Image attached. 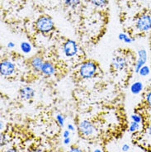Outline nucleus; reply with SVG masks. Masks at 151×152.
<instances>
[{
    "label": "nucleus",
    "mask_w": 151,
    "mask_h": 152,
    "mask_svg": "<svg viewBox=\"0 0 151 152\" xmlns=\"http://www.w3.org/2000/svg\"><path fill=\"white\" fill-rule=\"evenodd\" d=\"M65 5L71 8H75L80 4V0H64Z\"/></svg>",
    "instance_id": "nucleus-13"
},
{
    "label": "nucleus",
    "mask_w": 151,
    "mask_h": 152,
    "mask_svg": "<svg viewBox=\"0 0 151 152\" xmlns=\"http://www.w3.org/2000/svg\"><path fill=\"white\" fill-rule=\"evenodd\" d=\"M137 29L142 31H147L151 28V18L148 15H144L138 18L136 22Z\"/></svg>",
    "instance_id": "nucleus-5"
},
{
    "label": "nucleus",
    "mask_w": 151,
    "mask_h": 152,
    "mask_svg": "<svg viewBox=\"0 0 151 152\" xmlns=\"http://www.w3.org/2000/svg\"><path fill=\"white\" fill-rule=\"evenodd\" d=\"M140 123H137V122H133V121L130 123V127H129L130 132H136L137 131L140 130Z\"/></svg>",
    "instance_id": "nucleus-15"
},
{
    "label": "nucleus",
    "mask_w": 151,
    "mask_h": 152,
    "mask_svg": "<svg viewBox=\"0 0 151 152\" xmlns=\"http://www.w3.org/2000/svg\"><path fill=\"white\" fill-rule=\"evenodd\" d=\"M107 0H90L91 3L96 7H103L107 4Z\"/></svg>",
    "instance_id": "nucleus-17"
},
{
    "label": "nucleus",
    "mask_w": 151,
    "mask_h": 152,
    "mask_svg": "<svg viewBox=\"0 0 151 152\" xmlns=\"http://www.w3.org/2000/svg\"><path fill=\"white\" fill-rule=\"evenodd\" d=\"M93 152H102V151H101V150H100V149H95L94 151Z\"/></svg>",
    "instance_id": "nucleus-30"
},
{
    "label": "nucleus",
    "mask_w": 151,
    "mask_h": 152,
    "mask_svg": "<svg viewBox=\"0 0 151 152\" xmlns=\"http://www.w3.org/2000/svg\"><path fill=\"white\" fill-rule=\"evenodd\" d=\"M79 131L84 136V137H88L91 136L93 132H94V127L93 124L90 122H88L87 120H83L81 121L79 124Z\"/></svg>",
    "instance_id": "nucleus-6"
},
{
    "label": "nucleus",
    "mask_w": 151,
    "mask_h": 152,
    "mask_svg": "<svg viewBox=\"0 0 151 152\" xmlns=\"http://www.w3.org/2000/svg\"><path fill=\"white\" fill-rule=\"evenodd\" d=\"M70 143V138L68 137V138H64V145H69Z\"/></svg>",
    "instance_id": "nucleus-25"
},
{
    "label": "nucleus",
    "mask_w": 151,
    "mask_h": 152,
    "mask_svg": "<svg viewBox=\"0 0 151 152\" xmlns=\"http://www.w3.org/2000/svg\"><path fill=\"white\" fill-rule=\"evenodd\" d=\"M20 95L22 97V99H25V100H30L35 95L34 89L31 87L29 86H25L21 88L20 90Z\"/></svg>",
    "instance_id": "nucleus-9"
},
{
    "label": "nucleus",
    "mask_w": 151,
    "mask_h": 152,
    "mask_svg": "<svg viewBox=\"0 0 151 152\" xmlns=\"http://www.w3.org/2000/svg\"><path fill=\"white\" fill-rule=\"evenodd\" d=\"M45 61H43L42 58L39 56H35L31 60V66L36 72H41V69Z\"/></svg>",
    "instance_id": "nucleus-11"
},
{
    "label": "nucleus",
    "mask_w": 151,
    "mask_h": 152,
    "mask_svg": "<svg viewBox=\"0 0 151 152\" xmlns=\"http://www.w3.org/2000/svg\"><path fill=\"white\" fill-rule=\"evenodd\" d=\"M146 103L151 107V91L149 92L146 95Z\"/></svg>",
    "instance_id": "nucleus-20"
},
{
    "label": "nucleus",
    "mask_w": 151,
    "mask_h": 152,
    "mask_svg": "<svg viewBox=\"0 0 151 152\" xmlns=\"http://www.w3.org/2000/svg\"><path fill=\"white\" fill-rule=\"evenodd\" d=\"M41 72L46 76H51L53 75L55 73V68L51 63L45 61L44 64L42 65V69H41Z\"/></svg>",
    "instance_id": "nucleus-10"
},
{
    "label": "nucleus",
    "mask_w": 151,
    "mask_h": 152,
    "mask_svg": "<svg viewBox=\"0 0 151 152\" xmlns=\"http://www.w3.org/2000/svg\"><path fill=\"white\" fill-rule=\"evenodd\" d=\"M143 90V84L140 81L135 82L131 86V92L133 94H139Z\"/></svg>",
    "instance_id": "nucleus-12"
},
{
    "label": "nucleus",
    "mask_w": 151,
    "mask_h": 152,
    "mask_svg": "<svg viewBox=\"0 0 151 152\" xmlns=\"http://www.w3.org/2000/svg\"><path fill=\"white\" fill-rule=\"evenodd\" d=\"M147 61V53H146V50L144 49H140L138 50V60L136 62V66H135V70L136 73H139L140 69L144 65H145Z\"/></svg>",
    "instance_id": "nucleus-7"
},
{
    "label": "nucleus",
    "mask_w": 151,
    "mask_h": 152,
    "mask_svg": "<svg viewBox=\"0 0 151 152\" xmlns=\"http://www.w3.org/2000/svg\"><path fill=\"white\" fill-rule=\"evenodd\" d=\"M96 71H97V65L92 61H86L80 65V70H79L80 75L84 80L91 79L94 75Z\"/></svg>",
    "instance_id": "nucleus-2"
},
{
    "label": "nucleus",
    "mask_w": 151,
    "mask_h": 152,
    "mask_svg": "<svg viewBox=\"0 0 151 152\" xmlns=\"http://www.w3.org/2000/svg\"><path fill=\"white\" fill-rule=\"evenodd\" d=\"M112 65L117 70H122L126 66V61L124 57L117 56L113 58L112 62Z\"/></svg>",
    "instance_id": "nucleus-8"
},
{
    "label": "nucleus",
    "mask_w": 151,
    "mask_h": 152,
    "mask_svg": "<svg viewBox=\"0 0 151 152\" xmlns=\"http://www.w3.org/2000/svg\"><path fill=\"white\" fill-rule=\"evenodd\" d=\"M31 152H42V150H40V149H36V150H34V151H32Z\"/></svg>",
    "instance_id": "nucleus-29"
},
{
    "label": "nucleus",
    "mask_w": 151,
    "mask_h": 152,
    "mask_svg": "<svg viewBox=\"0 0 151 152\" xmlns=\"http://www.w3.org/2000/svg\"><path fill=\"white\" fill-rule=\"evenodd\" d=\"M150 72V68H149V66L147 65H144L142 68L140 69V71L138 74H140V75L143 76V77H145V76H147L149 74Z\"/></svg>",
    "instance_id": "nucleus-16"
},
{
    "label": "nucleus",
    "mask_w": 151,
    "mask_h": 152,
    "mask_svg": "<svg viewBox=\"0 0 151 152\" xmlns=\"http://www.w3.org/2000/svg\"><path fill=\"white\" fill-rule=\"evenodd\" d=\"M124 42H125V43H128V44H130V43H131V42H134V39H132V38H131L129 36H126L125 37L124 41H123Z\"/></svg>",
    "instance_id": "nucleus-21"
},
{
    "label": "nucleus",
    "mask_w": 151,
    "mask_h": 152,
    "mask_svg": "<svg viewBox=\"0 0 151 152\" xmlns=\"http://www.w3.org/2000/svg\"><path fill=\"white\" fill-rule=\"evenodd\" d=\"M129 149H130V146H129L128 145L125 144L122 145V148H121V150H122V151L127 152L129 151Z\"/></svg>",
    "instance_id": "nucleus-23"
},
{
    "label": "nucleus",
    "mask_w": 151,
    "mask_h": 152,
    "mask_svg": "<svg viewBox=\"0 0 151 152\" xmlns=\"http://www.w3.org/2000/svg\"><path fill=\"white\" fill-rule=\"evenodd\" d=\"M36 27L42 33H48L53 30L54 22L52 19L47 16H42L37 19Z\"/></svg>",
    "instance_id": "nucleus-1"
},
{
    "label": "nucleus",
    "mask_w": 151,
    "mask_h": 152,
    "mask_svg": "<svg viewBox=\"0 0 151 152\" xmlns=\"http://www.w3.org/2000/svg\"><path fill=\"white\" fill-rule=\"evenodd\" d=\"M15 70V65L8 60H4L0 64V73L3 76L12 75Z\"/></svg>",
    "instance_id": "nucleus-4"
},
{
    "label": "nucleus",
    "mask_w": 151,
    "mask_h": 152,
    "mask_svg": "<svg viewBox=\"0 0 151 152\" xmlns=\"http://www.w3.org/2000/svg\"><path fill=\"white\" fill-rule=\"evenodd\" d=\"M68 152H83L81 149L78 148V147H72Z\"/></svg>",
    "instance_id": "nucleus-22"
},
{
    "label": "nucleus",
    "mask_w": 151,
    "mask_h": 152,
    "mask_svg": "<svg viewBox=\"0 0 151 152\" xmlns=\"http://www.w3.org/2000/svg\"><path fill=\"white\" fill-rule=\"evenodd\" d=\"M1 129H3V122H1Z\"/></svg>",
    "instance_id": "nucleus-31"
},
{
    "label": "nucleus",
    "mask_w": 151,
    "mask_h": 152,
    "mask_svg": "<svg viewBox=\"0 0 151 152\" xmlns=\"http://www.w3.org/2000/svg\"><path fill=\"white\" fill-rule=\"evenodd\" d=\"M69 135H70L69 130H65L64 132H63V137H64V138H68V137H69Z\"/></svg>",
    "instance_id": "nucleus-24"
},
{
    "label": "nucleus",
    "mask_w": 151,
    "mask_h": 152,
    "mask_svg": "<svg viewBox=\"0 0 151 152\" xmlns=\"http://www.w3.org/2000/svg\"><path fill=\"white\" fill-rule=\"evenodd\" d=\"M68 129L69 131H74V126L72 124H68Z\"/></svg>",
    "instance_id": "nucleus-26"
},
{
    "label": "nucleus",
    "mask_w": 151,
    "mask_h": 152,
    "mask_svg": "<svg viewBox=\"0 0 151 152\" xmlns=\"http://www.w3.org/2000/svg\"><path fill=\"white\" fill-rule=\"evenodd\" d=\"M131 120H132L133 122H137V123H141L142 121H143V119H142V117L139 115V114H132L131 116Z\"/></svg>",
    "instance_id": "nucleus-18"
},
{
    "label": "nucleus",
    "mask_w": 151,
    "mask_h": 152,
    "mask_svg": "<svg viewBox=\"0 0 151 152\" xmlns=\"http://www.w3.org/2000/svg\"><path fill=\"white\" fill-rule=\"evenodd\" d=\"M148 132H149V134H150V136H151V123L149 126V128H148Z\"/></svg>",
    "instance_id": "nucleus-28"
},
{
    "label": "nucleus",
    "mask_w": 151,
    "mask_h": 152,
    "mask_svg": "<svg viewBox=\"0 0 151 152\" xmlns=\"http://www.w3.org/2000/svg\"><path fill=\"white\" fill-rule=\"evenodd\" d=\"M15 46V45H14V43L13 42H9L8 44V48H13Z\"/></svg>",
    "instance_id": "nucleus-27"
},
{
    "label": "nucleus",
    "mask_w": 151,
    "mask_h": 152,
    "mask_svg": "<svg viewBox=\"0 0 151 152\" xmlns=\"http://www.w3.org/2000/svg\"><path fill=\"white\" fill-rule=\"evenodd\" d=\"M20 46H21V50H23V52H24L25 54L30 53L31 50V46L30 43H28V42H22Z\"/></svg>",
    "instance_id": "nucleus-14"
},
{
    "label": "nucleus",
    "mask_w": 151,
    "mask_h": 152,
    "mask_svg": "<svg viewBox=\"0 0 151 152\" xmlns=\"http://www.w3.org/2000/svg\"><path fill=\"white\" fill-rule=\"evenodd\" d=\"M56 121L61 126H64V118L61 114H58L56 116Z\"/></svg>",
    "instance_id": "nucleus-19"
},
{
    "label": "nucleus",
    "mask_w": 151,
    "mask_h": 152,
    "mask_svg": "<svg viewBox=\"0 0 151 152\" xmlns=\"http://www.w3.org/2000/svg\"><path fill=\"white\" fill-rule=\"evenodd\" d=\"M63 52L67 57H73L78 53L77 43L73 40H67L63 45Z\"/></svg>",
    "instance_id": "nucleus-3"
}]
</instances>
